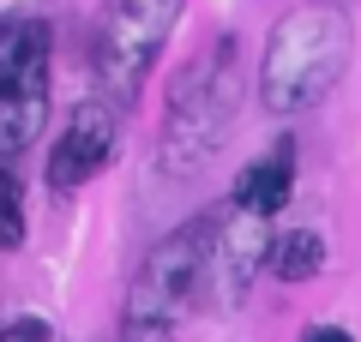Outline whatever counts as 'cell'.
I'll list each match as a JSON object with an SVG mask.
<instances>
[{"label":"cell","instance_id":"cell-1","mask_svg":"<svg viewBox=\"0 0 361 342\" xmlns=\"http://www.w3.org/2000/svg\"><path fill=\"white\" fill-rule=\"evenodd\" d=\"M349 18L337 6H301L289 13L283 25L271 30V49H265V102L277 114H301L313 102H325V90L343 78L349 66Z\"/></svg>","mask_w":361,"mask_h":342},{"label":"cell","instance_id":"cell-2","mask_svg":"<svg viewBox=\"0 0 361 342\" xmlns=\"http://www.w3.org/2000/svg\"><path fill=\"white\" fill-rule=\"evenodd\" d=\"M235 108H241L235 54H229V42H211L169 90V114H163V168L169 175L205 168L223 151V132H229Z\"/></svg>","mask_w":361,"mask_h":342},{"label":"cell","instance_id":"cell-3","mask_svg":"<svg viewBox=\"0 0 361 342\" xmlns=\"http://www.w3.org/2000/svg\"><path fill=\"white\" fill-rule=\"evenodd\" d=\"M175 18H180V0H109L103 6L90 61H97V84L109 90L115 108H127L139 96V84L151 72L163 37L175 30Z\"/></svg>","mask_w":361,"mask_h":342},{"label":"cell","instance_id":"cell-4","mask_svg":"<svg viewBox=\"0 0 361 342\" xmlns=\"http://www.w3.org/2000/svg\"><path fill=\"white\" fill-rule=\"evenodd\" d=\"M211 246H217V234H211V222H193V228H180L169 246H157L151 265H145L139 289H133V336H151L163 342L169 324H175V312L199 294V277H205V258Z\"/></svg>","mask_w":361,"mask_h":342},{"label":"cell","instance_id":"cell-5","mask_svg":"<svg viewBox=\"0 0 361 342\" xmlns=\"http://www.w3.org/2000/svg\"><path fill=\"white\" fill-rule=\"evenodd\" d=\"M109 156H115V108L90 96V102L73 108L66 132L54 139V151H49V186H61V192L85 186Z\"/></svg>","mask_w":361,"mask_h":342},{"label":"cell","instance_id":"cell-6","mask_svg":"<svg viewBox=\"0 0 361 342\" xmlns=\"http://www.w3.org/2000/svg\"><path fill=\"white\" fill-rule=\"evenodd\" d=\"M42 78H49V25L30 13L0 18V84L42 90Z\"/></svg>","mask_w":361,"mask_h":342},{"label":"cell","instance_id":"cell-7","mask_svg":"<svg viewBox=\"0 0 361 342\" xmlns=\"http://www.w3.org/2000/svg\"><path fill=\"white\" fill-rule=\"evenodd\" d=\"M289 180H295V151H289V144H271V151L241 175L235 198H241V210H247V216H271V210H283Z\"/></svg>","mask_w":361,"mask_h":342},{"label":"cell","instance_id":"cell-8","mask_svg":"<svg viewBox=\"0 0 361 342\" xmlns=\"http://www.w3.org/2000/svg\"><path fill=\"white\" fill-rule=\"evenodd\" d=\"M42 108H49V96H42V90H13V84H0V163H13V156L30 151V139L42 132Z\"/></svg>","mask_w":361,"mask_h":342},{"label":"cell","instance_id":"cell-9","mask_svg":"<svg viewBox=\"0 0 361 342\" xmlns=\"http://www.w3.org/2000/svg\"><path fill=\"white\" fill-rule=\"evenodd\" d=\"M319 234H313V228H295V234H283V241L271 246V270H277V277L283 282H307L313 270H319Z\"/></svg>","mask_w":361,"mask_h":342},{"label":"cell","instance_id":"cell-10","mask_svg":"<svg viewBox=\"0 0 361 342\" xmlns=\"http://www.w3.org/2000/svg\"><path fill=\"white\" fill-rule=\"evenodd\" d=\"M18 241H25V210H18V180L6 175V163H0V253H13Z\"/></svg>","mask_w":361,"mask_h":342},{"label":"cell","instance_id":"cell-11","mask_svg":"<svg viewBox=\"0 0 361 342\" xmlns=\"http://www.w3.org/2000/svg\"><path fill=\"white\" fill-rule=\"evenodd\" d=\"M0 342H49V324L42 318H18V324L0 330Z\"/></svg>","mask_w":361,"mask_h":342},{"label":"cell","instance_id":"cell-12","mask_svg":"<svg viewBox=\"0 0 361 342\" xmlns=\"http://www.w3.org/2000/svg\"><path fill=\"white\" fill-rule=\"evenodd\" d=\"M313 342H349V336H343V330H319V336H313Z\"/></svg>","mask_w":361,"mask_h":342}]
</instances>
